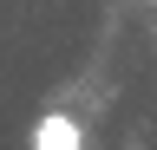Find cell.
<instances>
[{
    "label": "cell",
    "mask_w": 157,
    "mask_h": 150,
    "mask_svg": "<svg viewBox=\"0 0 157 150\" xmlns=\"http://www.w3.org/2000/svg\"><path fill=\"white\" fill-rule=\"evenodd\" d=\"M33 150H85V124H78L72 111H39Z\"/></svg>",
    "instance_id": "1"
}]
</instances>
